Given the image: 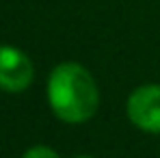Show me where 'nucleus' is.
I'll return each instance as SVG.
<instances>
[{
	"mask_svg": "<svg viewBox=\"0 0 160 158\" xmlns=\"http://www.w3.org/2000/svg\"><path fill=\"white\" fill-rule=\"evenodd\" d=\"M76 158H93V156H76Z\"/></svg>",
	"mask_w": 160,
	"mask_h": 158,
	"instance_id": "obj_5",
	"label": "nucleus"
},
{
	"mask_svg": "<svg viewBox=\"0 0 160 158\" xmlns=\"http://www.w3.org/2000/svg\"><path fill=\"white\" fill-rule=\"evenodd\" d=\"M48 104L65 124L91 119L100 106V91L89 69L80 63H58L48 78Z\"/></svg>",
	"mask_w": 160,
	"mask_h": 158,
	"instance_id": "obj_1",
	"label": "nucleus"
},
{
	"mask_svg": "<svg viewBox=\"0 0 160 158\" xmlns=\"http://www.w3.org/2000/svg\"><path fill=\"white\" fill-rule=\"evenodd\" d=\"M35 76L32 61L20 48L0 46V89L9 93H20L30 87Z\"/></svg>",
	"mask_w": 160,
	"mask_h": 158,
	"instance_id": "obj_3",
	"label": "nucleus"
},
{
	"mask_svg": "<svg viewBox=\"0 0 160 158\" xmlns=\"http://www.w3.org/2000/svg\"><path fill=\"white\" fill-rule=\"evenodd\" d=\"M22 158H61V156H58L54 150L46 147V145H35V147H30Z\"/></svg>",
	"mask_w": 160,
	"mask_h": 158,
	"instance_id": "obj_4",
	"label": "nucleus"
},
{
	"mask_svg": "<svg viewBox=\"0 0 160 158\" xmlns=\"http://www.w3.org/2000/svg\"><path fill=\"white\" fill-rule=\"evenodd\" d=\"M128 117L138 130L160 134V84L134 89L128 98Z\"/></svg>",
	"mask_w": 160,
	"mask_h": 158,
	"instance_id": "obj_2",
	"label": "nucleus"
}]
</instances>
